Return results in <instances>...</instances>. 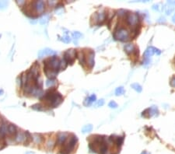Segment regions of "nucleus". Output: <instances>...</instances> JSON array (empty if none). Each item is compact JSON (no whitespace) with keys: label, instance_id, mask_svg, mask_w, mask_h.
<instances>
[{"label":"nucleus","instance_id":"obj_1","mask_svg":"<svg viewBox=\"0 0 175 154\" xmlns=\"http://www.w3.org/2000/svg\"><path fill=\"white\" fill-rule=\"evenodd\" d=\"M41 100L45 101L50 107L57 108L62 103L63 97L59 93L56 91L55 88H51L44 93Z\"/></svg>","mask_w":175,"mask_h":154},{"label":"nucleus","instance_id":"obj_2","mask_svg":"<svg viewBox=\"0 0 175 154\" xmlns=\"http://www.w3.org/2000/svg\"><path fill=\"white\" fill-rule=\"evenodd\" d=\"M77 142H78L77 137L75 135L71 134L69 136V137H68V139L66 140L65 144L63 145L60 153L61 154H71L74 151L76 146L77 144Z\"/></svg>","mask_w":175,"mask_h":154},{"label":"nucleus","instance_id":"obj_3","mask_svg":"<svg viewBox=\"0 0 175 154\" xmlns=\"http://www.w3.org/2000/svg\"><path fill=\"white\" fill-rule=\"evenodd\" d=\"M60 62L61 61L58 59V58L54 55L51 58L44 61V70L51 69V70L58 72V70L60 69Z\"/></svg>","mask_w":175,"mask_h":154},{"label":"nucleus","instance_id":"obj_4","mask_svg":"<svg viewBox=\"0 0 175 154\" xmlns=\"http://www.w3.org/2000/svg\"><path fill=\"white\" fill-rule=\"evenodd\" d=\"M114 37L116 40H118V41H126L129 39L130 34H129V32L128 31L127 29L122 27V28L118 29L114 32Z\"/></svg>","mask_w":175,"mask_h":154},{"label":"nucleus","instance_id":"obj_5","mask_svg":"<svg viewBox=\"0 0 175 154\" xmlns=\"http://www.w3.org/2000/svg\"><path fill=\"white\" fill-rule=\"evenodd\" d=\"M30 138H31L32 139V136L28 132H23L22 131H20V132H17L15 136V141L18 143H26V142Z\"/></svg>","mask_w":175,"mask_h":154},{"label":"nucleus","instance_id":"obj_6","mask_svg":"<svg viewBox=\"0 0 175 154\" xmlns=\"http://www.w3.org/2000/svg\"><path fill=\"white\" fill-rule=\"evenodd\" d=\"M77 57V52L75 49H69L67 50L64 53V59L67 62L68 64H72Z\"/></svg>","mask_w":175,"mask_h":154},{"label":"nucleus","instance_id":"obj_7","mask_svg":"<svg viewBox=\"0 0 175 154\" xmlns=\"http://www.w3.org/2000/svg\"><path fill=\"white\" fill-rule=\"evenodd\" d=\"M155 53H156L157 55H160L161 51H160L159 49L156 48V47H148L146 50L145 51V52H144V55H144V57H145V59H148L149 58H150L151 56H153Z\"/></svg>","mask_w":175,"mask_h":154},{"label":"nucleus","instance_id":"obj_8","mask_svg":"<svg viewBox=\"0 0 175 154\" xmlns=\"http://www.w3.org/2000/svg\"><path fill=\"white\" fill-rule=\"evenodd\" d=\"M69 137V134L66 132H60L57 135V138H56V142L57 145L58 146H63L65 144V142H66V140L68 139Z\"/></svg>","mask_w":175,"mask_h":154},{"label":"nucleus","instance_id":"obj_9","mask_svg":"<svg viewBox=\"0 0 175 154\" xmlns=\"http://www.w3.org/2000/svg\"><path fill=\"white\" fill-rule=\"evenodd\" d=\"M34 9L36 13H42L44 11L45 9V4L43 1H36L33 3Z\"/></svg>","mask_w":175,"mask_h":154},{"label":"nucleus","instance_id":"obj_10","mask_svg":"<svg viewBox=\"0 0 175 154\" xmlns=\"http://www.w3.org/2000/svg\"><path fill=\"white\" fill-rule=\"evenodd\" d=\"M92 17H94V23L97 24H101L106 19V14L104 12L101 13H97L94 15H93Z\"/></svg>","mask_w":175,"mask_h":154},{"label":"nucleus","instance_id":"obj_11","mask_svg":"<svg viewBox=\"0 0 175 154\" xmlns=\"http://www.w3.org/2000/svg\"><path fill=\"white\" fill-rule=\"evenodd\" d=\"M127 22L130 26H135L139 22V16L135 13H130L127 17Z\"/></svg>","mask_w":175,"mask_h":154},{"label":"nucleus","instance_id":"obj_12","mask_svg":"<svg viewBox=\"0 0 175 154\" xmlns=\"http://www.w3.org/2000/svg\"><path fill=\"white\" fill-rule=\"evenodd\" d=\"M56 52L50 49V48H44L43 50H41L38 52V57L39 58H43L44 56H48V55H55Z\"/></svg>","mask_w":175,"mask_h":154},{"label":"nucleus","instance_id":"obj_13","mask_svg":"<svg viewBox=\"0 0 175 154\" xmlns=\"http://www.w3.org/2000/svg\"><path fill=\"white\" fill-rule=\"evenodd\" d=\"M94 56H95V53L94 51H90V53L88 54V56H87V59H86L87 65L90 66V68H93L94 65V63H95Z\"/></svg>","mask_w":175,"mask_h":154},{"label":"nucleus","instance_id":"obj_14","mask_svg":"<svg viewBox=\"0 0 175 154\" xmlns=\"http://www.w3.org/2000/svg\"><path fill=\"white\" fill-rule=\"evenodd\" d=\"M29 72H30L33 75V76L34 77V79L37 80L38 77L40 76L39 75V65H38V64H34L31 68V69H30V71H29Z\"/></svg>","mask_w":175,"mask_h":154},{"label":"nucleus","instance_id":"obj_15","mask_svg":"<svg viewBox=\"0 0 175 154\" xmlns=\"http://www.w3.org/2000/svg\"><path fill=\"white\" fill-rule=\"evenodd\" d=\"M31 136H32V140L35 144H41V143L43 142L44 139H43V137H42L41 135L38 134V133H34Z\"/></svg>","mask_w":175,"mask_h":154},{"label":"nucleus","instance_id":"obj_16","mask_svg":"<svg viewBox=\"0 0 175 154\" xmlns=\"http://www.w3.org/2000/svg\"><path fill=\"white\" fill-rule=\"evenodd\" d=\"M16 126L13 124H10L8 125V134L10 136H15L16 135L17 132H16Z\"/></svg>","mask_w":175,"mask_h":154},{"label":"nucleus","instance_id":"obj_17","mask_svg":"<svg viewBox=\"0 0 175 154\" xmlns=\"http://www.w3.org/2000/svg\"><path fill=\"white\" fill-rule=\"evenodd\" d=\"M44 72H45V75L48 76V79H54L57 75V74H58V72L54 71V70H51V69H46V70H44Z\"/></svg>","mask_w":175,"mask_h":154},{"label":"nucleus","instance_id":"obj_18","mask_svg":"<svg viewBox=\"0 0 175 154\" xmlns=\"http://www.w3.org/2000/svg\"><path fill=\"white\" fill-rule=\"evenodd\" d=\"M135 50V47L133 44H128L125 46V51L127 54H132Z\"/></svg>","mask_w":175,"mask_h":154},{"label":"nucleus","instance_id":"obj_19","mask_svg":"<svg viewBox=\"0 0 175 154\" xmlns=\"http://www.w3.org/2000/svg\"><path fill=\"white\" fill-rule=\"evenodd\" d=\"M55 143H56L55 139H53V138H50V139H48V141L46 142V146H47V148H48V149H53V147L54 146Z\"/></svg>","mask_w":175,"mask_h":154},{"label":"nucleus","instance_id":"obj_20","mask_svg":"<svg viewBox=\"0 0 175 154\" xmlns=\"http://www.w3.org/2000/svg\"><path fill=\"white\" fill-rule=\"evenodd\" d=\"M96 98H97V97H96V95H94V94L91 95V96L89 97H87V98L86 99V101H85V104H86V106L90 105L93 102H94V101L96 100Z\"/></svg>","mask_w":175,"mask_h":154},{"label":"nucleus","instance_id":"obj_21","mask_svg":"<svg viewBox=\"0 0 175 154\" xmlns=\"http://www.w3.org/2000/svg\"><path fill=\"white\" fill-rule=\"evenodd\" d=\"M77 57H78V59H79L80 64L83 65L85 63V55H84V53L81 50L77 53Z\"/></svg>","mask_w":175,"mask_h":154},{"label":"nucleus","instance_id":"obj_22","mask_svg":"<svg viewBox=\"0 0 175 154\" xmlns=\"http://www.w3.org/2000/svg\"><path fill=\"white\" fill-rule=\"evenodd\" d=\"M45 84H46L47 87H52V86H54L57 84V81L54 79H48L46 80Z\"/></svg>","mask_w":175,"mask_h":154},{"label":"nucleus","instance_id":"obj_23","mask_svg":"<svg viewBox=\"0 0 175 154\" xmlns=\"http://www.w3.org/2000/svg\"><path fill=\"white\" fill-rule=\"evenodd\" d=\"M93 130V125L92 124H86L82 128V133H87V132H90Z\"/></svg>","mask_w":175,"mask_h":154},{"label":"nucleus","instance_id":"obj_24","mask_svg":"<svg viewBox=\"0 0 175 154\" xmlns=\"http://www.w3.org/2000/svg\"><path fill=\"white\" fill-rule=\"evenodd\" d=\"M20 78H21V81H22V85L24 86L26 84H27L28 83V80H27V73L24 72L22 74V75L20 76Z\"/></svg>","mask_w":175,"mask_h":154},{"label":"nucleus","instance_id":"obj_25","mask_svg":"<svg viewBox=\"0 0 175 154\" xmlns=\"http://www.w3.org/2000/svg\"><path fill=\"white\" fill-rule=\"evenodd\" d=\"M125 93V90H124V87L123 86H119L115 90V95L116 96H121V95H123Z\"/></svg>","mask_w":175,"mask_h":154},{"label":"nucleus","instance_id":"obj_26","mask_svg":"<svg viewBox=\"0 0 175 154\" xmlns=\"http://www.w3.org/2000/svg\"><path fill=\"white\" fill-rule=\"evenodd\" d=\"M131 87L133 88V89H134L136 92H138V93H141L142 90V86H141L139 84H138V83H133V84H132V85H131Z\"/></svg>","mask_w":175,"mask_h":154},{"label":"nucleus","instance_id":"obj_27","mask_svg":"<svg viewBox=\"0 0 175 154\" xmlns=\"http://www.w3.org/2000/svg\"><path fill=\"white\" fill-rule=\"evenodd\" d=\"M35 85L38 88H41L42 87V86H43V80H42V78L41 76L38 77L37 80H35Z\"/></svg>","mask_w":175,"mask_h":154},{"label":"nucleus","instance_id":"obj_28","mask_svg":"<svg viewBox=\"0 0 175 154\" xmlns=\"http://www.w3.org/2000/svg\"><path fill=\"white\" fill-rule=\"evenodd\" d=\"M123 142H124V137H117L115 139V143L117 146L118 147H120L123 144Z\"/></svg>","mask_w":175,"mask_h":154},{"label":"nucleus","instance_id":"obj_29","mask_svg":"<svg viewBox=\"0 0 175 154\" xmlns=\"http://www.w3.org/2000/svg\"><path fill=\"white\" fill-rule=\"evenodd\" d=\"M31 108H32V109H34L35 111H43L44 109V106L41 104H36L33 105Z\"/></svg>","mask_w":175,"mask_h":154},{"label":"nucleus","instance_id":"obj_30","mask_svg":"<svg viewBox=\"0 0 175 154\" xmlns=\"http://www.w3.org/2000/svg\"><path fill=\"white\" fill-rule=\"evenodd\" d=\"M48 20H49V16H42L41 19H40V23L41 24H42V25H44V24H46L47 23V22L48 21Z\"/></svg>","mask_w":175,"mask_h":154},{"label":"nucleus","instance_id":"obj_31","mask_svg":"<svg viewBox=\"0 0 175 154\" xmlns=\"http://www.w3.org/2000/svg\"><path fill=\"white\" fill-rule=\"evenodd\" d=\"M67 65H68L67 62H66V61L63 59L61 61V62H60V69H61L62 70H64V69H66Z\"/></svg>","mask_w":175,"mask_h":154},{"label":"nucleus","instance_id":"obj_32","mask_svg":"<svg viewBox=\"0 0 175 154\" xmlns=\"http://www.w3.org/2000/svg\"><path fill=\"white\" fill-rule=\"evenodd\" d=\"M62 41L64 43L68 44V43L71 42L72 39H71L70 36H69V35H65V36H63V37H62Z\"/></svg>","mask_w":175,"mask_h":154},{"label":"nucleus","instance_id":"obj_33","mask_svg":"<svg viewBox=\"0 0 175 154\" xmlns=\"http://www.w3.org/2000/svg\"><path fill=\"white\" fill-rule=\"evenodd\" d=\"M9 3L6 1H0V9H4L7 7Z\"/></svg>","mask_w":175,"mask_h":154},{"label":"nucleus","instance_id":"obj_34","mask_svg":"<svg viewBox=\"0 0 175 154\" xmlns=\"http://www.w3.org/2000/svg\"><path fill=\"white\" fill-rule=\"evenodd\" d=\"M72 37H73V38L78 40V39H79V38L82 37V34H81L80 32L76 31V32H74V33L72 34Z\"/></svg>","mask_w":175,"mask_h":154},{"label":"nucleus","instance_id":"obj_35","mask_svg":"<svg viewBox=\"0 0 175 154\" xmlns=\"http://www.w3.org/2000/svg\"><path fill=\"white\" fill-rule=\"evenodd\" d=\"M108 106H109L110 108H118V104H117V103H116L115 101H114V100H112V101H110V102L109 103Z\"/></svg>","mask_w":175,"mask_h":154},{"label":"nucleus","instance_id":"obj_36","mask_svg":"<svg viewBox=\"0 0 175 154\" xmlns=\"http://www.w3.org/2000/svg\"><path fill=\"white\" fill-rule=\"evenodd\" d=\"M104 104V100L103 99H101V100H100L97 101V107H101Z\"/></svg>","mask_w":175,"mask_h":154},{"label":"nucleus","instance_id":"obj_37","mask_svg":"<svg viewBox=\"0 0 175 154\" xmlns=\"http://www.w3.org/2000/svg\"><path fill=\"white\" fill-rule=\"evenodd\" d=\"M48 5L51 6H53L54 5H57L58 4V2L57 1H48Z\"/></svg>","mask_w":175,"mask_h":154},{"label":"nucleus","instance_id":"obj_38","mask_svg":"<svg viewBox=\"0 0 175 154\" xmlns=\"http://www.w3.org/2000/svg\"><path fill=\"white\" fill-rule=\"evenodd\" d=\"M118 16H124L125 14V11L124 9H120V10H118Z\"/></svg>","mask_w":175,"mask_h":154},{"label":"nucleus","instance_id":"obj_39","mask_svg":"<svg viewBox=\"0 0 175 154\" xmlns=\"http://www.w3.org/2000/svg\"><path fill=\"white\" fill-rule=\"evenodd\" d=\"M170 85H171L173 87H175V76L173 77L172 80H170Z\"/></svg>","mask_w":175,"mask_h":154},{"label":"nucleus","instance_id":"obj_40","mask_svg":"<svg viewBox=\"0 0 175 154\" xmlns=\"http://www.w3.org/2000/svg\"><path fill=\"white\" fill-rule=\"evenodd\" d=\"M16 3H17L18 6H23L24 4H26V2H25V1H16Z\"/></svg>","mask_w":175,"mask_h":154},{"label":"nucleus","instance_id":"obj_41","mask_svg":"<svg viewBox=\"0 0 175 154\" xmlns=\"http://www.w3.org/2000/svg\"><path fill=\"white\" fill-rule=\"evenodd\" d=\"M16 81H17V84H18V86H21L22 85V81H21V78L20 77H18L17 78V80H16Z\"/></svg>","mask_w":175,"mask_h":154},{"label":"nucleus","instance_id":"obj_42","mask_svg":"<svg viewBox=\"0 0 175 154\" xmlns=\"http://www.w3.org/2000/svg\"><path fill=\"white\" fill-rule=\"evenodd\" d=\"M172 21H173V23H175V13L173 16V17H172Z\"/></svg>","mask_w":175,"mask_h":154},{"label":"nucleus","instance_id":"obj_43","mask_svg":"<svg viewBox=\"0 0 175 154\" xmlns=\"http://www.w3.org/2000/svg\"><path fill=\"white\" fill-rule=\"evenodd\" d=\"M3 147H2V142H1V141H0V149H1Z\"/></svg>","mask_w":175,"mask_h":154},{"label":"nucleus","instance_id":"obj_44","mask_svg":"<svg viewBox=\"0 0 175 154\" xmlns=\"http://www.w3.org/2000/svg\"><path fill=\"white\" fill-rule=\"evenodd\" d=\"M0 93H3V90H0Z\"/></svg>","mask_w":175,"mask_h":154}]
</instances>
